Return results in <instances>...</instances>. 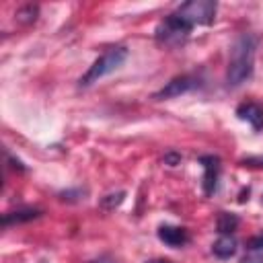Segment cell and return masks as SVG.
<instances>
[{
	"label": "cell",
	"mask_w": 263,
	"mask_h": 263,
	"mask_svg": "<svg viewBox=\"0 0 263 263\" xmlns=\"http://www.w3.org/2000/svg\"><path fill=\"white\" fill-rule=\"evenodd\" d=\"M4 156H6V160L10 162V168H14V171H21V173H25V171H27V166H25V164H23L18 158H14V156H12L8 150H4Z\"/></svg>",
	"instance_id": "16"
},
{
	"label": "cell",
	"mask_w": 263,
	"mask_h": 263,
	"mask_svg": "<svg viewBox=\"0 0 263 263\" xmlns=\"http://www.w3.org/2000/svg\"><path fill=\"white\" fill-rule=\"evenodd\" d=\"M84 195H86V189H66V191H60V199H64V201H80V199H84Z\"/></svg>",
	"instance_id": "14"
},
{
	"label": "cell",
	"mask_w": 263,
	"mask_h": 263,
	"mask_svg": "<svg viewBox=\"0 0 263 263\" xmlns=\"http://www.w3.org/2000/svg\"><path fill=\"white\" fill-rule=\"evenodd\" d=\"M199 86V80L191 74H181V76H175L171 78L160 90L154 92V101H164V99H175V97H181L185 92H191L193 88Z\"/></svg>",
	"instance_id": "5"
},
{
	"label": "cell",
	"mask_w": 263,
	"mask_h": 263,
	"mask_svg": "<svg viewBox=\"0 0 263 263\" xmlns=\"http://www.w3.org/2000/svg\"><path fill=\"white\" fill-rule=\"evenodd\" d=\"M162 160H164V164H168V166H177V164L181 162V154H179V152H166Z\"/></svg>",
	"instance_id": "18"
},
{
	"label": "cell",
	"mask_w": 263,
	"mask_h": 263,
	"mask_svg": "<svg viewBox=\"0 0 263 263\" xmlns=\"http://www.w3.org/2000/svg\"><path fill=\"white\" fill-rule=\"evenodd\" d=\"M43 216V210L41 208H31V205H25V208H16L12 212H6L2 216V226L8 228V226H14V224H23V222H31V220H37Z\"/></svg>",
	"instance_id": "9"
},
{
	"label": "cell",
	"mask_w": 263,
	"mask_h": 263,
	"mask_svg": "<svg viewBox=\"0 0 263 263\" xmlns=\"http://www.w3.org/2000/svg\"><path fill=\"white\" fill-rule=\"evenodd\" d=\"M247 249H249V251H253V253L263 251V232H259V234L251 236V238L247 240Z\"/></svg>",
	"instance_id": "15"
},
{
	"label": "cell",
	"mask_w": 263,
	"mask_h": 263,
	"mask_svg": "<svg viewBox=\"0 0 263 263\" xmlns=\"http://www.w3.org/2000/svg\"><path fill=\"white\" fill-rule=\"evenodd\" d=\"M257 43H259V39L253 33H240L234 39V43L230 47L228 68H226V84L228 86L236 88L253 76Z\"/></svg>",
	"instance_id": "1"
},
{
	"label": "cell",
	"mask_w": 263,
	"mask_h": 263,
	"mask_svg": "<svg viewBox=\"0 0 263 263\" xmlns=\"http://www.w3.org/2000/svg\"><path fill=\"white\" fill-rule=\"evenodd\" d=\"M123 199H125V191H117V193H107L103 199H101V208L103 210H107V212H111V210H115V208H119L121 203H123Z\"/></svg>",
	"instance_id": "13"
},
{
	"label": "cell",
	"mask_w": 263,
	"mask_h": 263,
	"mask_svg": "<svg viewBox=\"0 0 263 263\" xmlns=\"http://www.w3.org/2000/svg\"><path fill=\"white\" fill-rule=\"evenodd\" d=\"M240 263H263V257H261V255H257V253H253V255H247Z\"/></svg>",
	"instance_id": "20"
},
{
	"label": "cell",
	"mask_w": 263,
	"mask_h": 263,
	"mask_svg": "<svg viewBox=\"0 0 263 263\" xmlns=\"http://www.w3.org/2000/svg\"><path fill=\"white\" fill-rule=\"evenodd\" d=\"M191 29H193V27H191L189 23H185L181 16H177L175 12H171V14H166V16L156 25V29H154V39H156V43L175 49V47H181V45L189 39Z\"/></svg>",
	"instance_id": "3"
},
{
	"label": "cell",
	"mask_w": 263,
	"mask_h": 263,
	"mask_svg": "<svg viewBox=\"0 0 263 263\" xmlns=\"http://www.w3.org/2000/svg\"><path fill=\"white\" fill-rule=\"evenodd\" d=\"M156 234H158V240L164 242L171 249H181V247H185L189 242V234H187V230L183 226L162 224V226H158Z\"/></svg>",
	"instance_id": "8"
},
{
	"label": "cell",
	"mask_w": 263,
	"mask_h": 263,
	"mask_svg": "<svg viewBox=\"0 0 263 263\" xmlns=\"http://www.w3.org/2000/svg\"><path fill=\"white\" fill-rule=\"evenodd\" d=\"M234 113L240 121H247L253 127V132H263V105L255 101H245L236 107Z\"/></svg>",
	"instance_id": "7"
},
{
	"label": "cell",
	"mask_w": 263,
	"mask_h": 263,
	"mask_svg": "<svg viewBox=\"0 0 263 263\" xmlns=\"http://www.w3.org/2000/svg\"><path fill=\"white\" fill-rule=\"evenodd\" d=\"M199 164H201V168H203L201 189H203V193L210 197V195H214L216 189H218V179H220L222 164H220V158L214 156V154H203V156H199Z\"/></svg>",
	"instance_id": "6"
},
{
	"label": "cell",
	"mask_w": 263,
	"mask_h": 263,
	"mask_svg": "<svg viewBox=\"0 0 263 263\" xmlns=\"http://www.w3.org/2000/svg\"><path fill=\"white\" fill-rule=\"evenodd\" d=\"M125 60H127V47H125V45H113V47L105 49V51L88 66V70L80 76L78 86L86 88V86L99 82L101 78H105V76H109L111 72H115L117 68H121Z\"/></svg>",
	"instance_id": "2"
},
{
	"label": "cell",
	"mask_w": 263,
	"mask_h": 263,
	"mask_svg": "<svg viewBox=\"0 0 263 263\" xmlns=\"http://www.w3.org/2000/svg\"><path fill=\"white\" fill-rule=\"evenodd\" d=\"M216 10L218 4L214 0H189L179 4L175 14L181 16L191 27H195V25H212L216 18Z\"/></svg>",
	"instance_id": "4"
},
{
	"label": "cell",
	"mask_w": 263,
	"mask_h": 263,
	"mask_svg": "<svg viewBox=\"0 0 263 263\" xmlns=\"http://www.w3.org/2000/svg\"><path fill=\"white\" fill-rule=\"evenodd\" d=\"M238 216L232 214V212H220L218 214V220H216V230L220 234H232L238 226Z\"/></svg>",
	"instance_id": "11"
},
{
	"label": "cell",
	"mask_w": 263,
	"mask_h": 263,
	"mask_svg": "<svg viewBox=\"0 0 263 263\" xmlns=\"http://www.w3.org/2000/svg\"><path fill=\"white\" fill-rule=\"evenodd\" d=\"M146 263H171L168 259H150V261H146Z\"/></svg>",
	"instance_id": "21"
},
{
	"label": "cell",
	"mask_w": 263,
	"mask_h": 263,
	"mask_svg": "<svg viewBox=\"0 0 263 263\" xmlns=\"http://www.w3.org/2000/svg\"><path fill=\"white\" fill-rule=\"evenodd\" d=\"M236 249H238V242L232 234H220V238L214 240L212 245V253L218 259H230L236 253Z\"/></svg>",
	"instance_id": "10"
},
{
	"label": "cell",
	"mask_w": 263,
	"mask_h": 263,
	"mask_svg": "<svg viewBox=\"0 0 263 263\" xmlns=\"http://www.w3.org/2000/svg\"><path fill=\"white\" fill-rule=\"evenodd\" d=\"M88 263H119V261L115 257H111V255H101V257H97V259H92Z\"/></svg>",
	"instance_id": "19"
},
{
	"label": "cell",
	"mask_w": 263,
	"mask_h": 263,
	"mask_svg": "<svg viewBox=\"0 0 263 263\" xmlns=\"http://www.w3.org/2000/svg\"><path fill=\"white\" fill-rule=\"evenodd\" d=\"M240 164H242V166H257V168H263V158H261V156H249V158H242Z\"/></svg>",
	"instance_id": "17"
},
{
	"label": "cell",
	"mask_w": 263,
	"mask_h": 263,
	"mask_svg": "<svg viewBox=\"0 0 263 263\" xmlns=\"http://www.w3.org/2000/svg\"><path fill=\"white\" fill-rule=\"evenodd\" d=\"M14 16H16L18 23L31 25V23H35L37 16H39V6H37V4H25V6H21V8L14 12Z\"/></svg>",
	"instance_id": "12"
}]
</instances>
